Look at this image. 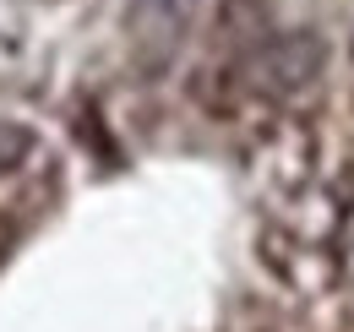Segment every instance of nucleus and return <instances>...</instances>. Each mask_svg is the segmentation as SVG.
I'll list each match as a JSON object with an SVG mask.
<instances>
[{
    "mask_svg": "<svg viewBox=\"0 0 354 332\" xmlns=\"http://www.w3.org/2000/svg\"><path fill=\"white\" fill-rule=\"evenodd\" d=\"M322 71H327L322 33H310V28H278L240 66V82H245V93H257L267 104H295V98H306L310 87L322 82Z\"/></svg>",
    "mask_w": 354,
    "mask_h": 332,
    "instance_id": "obj_1",
    "label": "nucleus"
},
{
    "mask_svg": "<svg viewBox=\"0 0 354 332\" xmlns=\"http://www.w3.org/2000/svg\"><path fill=\"white\" fill-rule=\"evenodd\" d=\"M322 164V142L306 120H278L272 131L257 136V153H251V174L267 196H300Z\"/></svg>",
    "mask_w": 354,
    "mask_h": 332,
    "instance_id": "obj_2",
    "label": "nucleus"
},
{
    "mask_svg": "<svg viewBox=\"0 0 354 332\" xmlns=\"http://www.w3.org/2000/svg\"><path fill=\"white\" fill-rule=\"evenodd\" d=\"M191 17H196V0H131L126 6V44L142 77H164L175 66L191 33Z\"/></svg>",
    "mask_w": 354,
    "mask_h": 332,
    "instance_id": "obj_3",
    "label": "nucleus"
},
{
    "mask_svg": "<svg viewBox=\"0 0 354 332\" xmlns=\"http://www.w3.org/2000/svg\"><path fill=\"white\" fill-rule=\"evenodd\" d=\"M272 33H278V17H272L267 0H218L213 28H207V49H213L218 66H234V71H240Z\"/></svg>",
    "mask_w": 354,
    "mask_h": 332,
    "instance_id": "obj_4",
    "label": "nucleus"
},
{
    "mask_svg": "<svg viewBox=\"0 0 354 332\" xmlns=\"http://www.w3.org/2000/svg\"><path fill=\"white\" fill-rule=\"evenodd\" d=\"M33 153H39V136H33V125L0 120V174H17V169L28 164Z\"/></svg>",
    "mask_w": 354,
    "mask_h": 332,
    "instance_id": "obj_5",
    "label": "nucleus"
}]
</instances>
